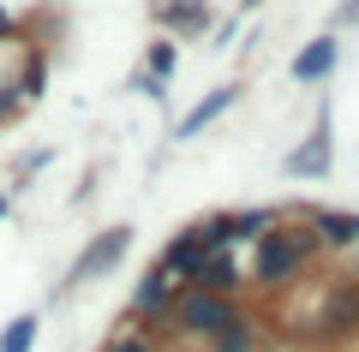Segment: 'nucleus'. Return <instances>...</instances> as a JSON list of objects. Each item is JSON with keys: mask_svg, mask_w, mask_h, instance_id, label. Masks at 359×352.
<instances>
[{"mask_svg": "<svg viewBox=\"0 0 359 352\" xmlns=\"http://www.w3.org/2000/svg\"><path fill=\"white\" fill-rule=\"evenodd\" d=\"M311 251H318V227H269V233H257L252 245V281L257 287H282V281H294L299 269L311 263Z\"/></svg>", "mask_w": 359, "mask_h": 352, "instance_id": "f257e3e1", "label": "nucleus"}, {"mask_svg": "<svg viewBox=\"0 0 359 352\" xmlns=\"http://www.w3.org/2000/svg\"><path fill=\"white\" fill-rule=\"evenodd\" d=\"M168 323H174V335L216 340V335H228L233 323H245V316H240V304H233V299H222V293H204V287H192V293H180V299L168 304Z\"/></svg>", "mask_w": 359, "mask_h": 352, "instance_id": "f03ea898", "label": "nucleus"}, {"mask_svg": "<svg viewBox=\"0 0 359 352\" xmlns=\"http://www.w3.org/2000/svg\"><path fill=\"white\" fill-rule=\"evenodd\" d=\"M126 251H132V227H126V221L102 227V233H90V245L72 257V269H66V281H60L54 293H78V287H90V281L114 275V269L126 263Z\"/></svg>", "mask_w": 359, "mask_h": 352, "instance_id": "7ed1b4c3", "label": "nucleus"}, {"mask_svg": "<svg viewBox=\"0 0 359 352\" xmlns=\"http://www.w3.org/2000/svg\"><path fill=\"white\" fill-rule=\"evenodd\" d=\"M330 167H335V113H330V101H323L318 120H311V132H306V143L282 155V174L287 179H323Z\"/></svg>", "mask_w": 359, "mask_h": 352, "instance_id": "20e7f679", "label": "nucleus"}, {"mask_svg": "<svg viewBox=\"0 0 359 352\" xmlns=\"http://www.w3.org/2000/svg\"><path fill=\"white\" fill-rule=\"evenodd\" d=\"M150 18L174 36H204L216 13H210V0H150Z\"/></svg>", "mask_w": 359, "mask_h": 352, "instance_id": "39448f33", "label": "nucleus"}, {"mask_svg": "<svg viewBox=\"0 0 359 352\" xmlns=\"http://www.w3.org/2000/svg\"><path fill=\"white\" fill-rule=\"evenodd\" d=\"M318 328H323V335H359V281L341 275L330 287V304H323Z\"/></svg>", "mask_w": 359, "mask_h": 352, "instance_id": "423d86ee", "label": "nucleus"}, {"mask_svg": "<svg viewBox=\"0 0 359 352\" xmlns=\"http://www.w3.org/2000/svg\"><path fill=\"white\" fill-rule=\"evenodd\" d=\"M335 60H341V42H335V30H323V36H311L306 48L294 54V78L299 84H323V78L335 72Z\"/></svg>", "mask_w": 359, "mask_h": 352, "instance_id": "0eeeda50", "label": "nucleus"}, {"mask_svg": "<svg viewBox=\"0 0 359 352\" xmlns=\"http://www.w3.org/2000/svg\"><path fill=\"white\" fill-rule=\"evenodd\" d=\"M233 101H240V84H222V90H210V96L198 101V108L186 113V120H180V126H174V138H180V143H186V138H198V132H204L210 120H222V113L233 108Z\"/></svg>", "mask_w": 359, "mask_h": 352, "instance_id": "6e6552de", "label": "nucleus"}, {"mask_svg": "<svg viewBox=\"0 0 359 352\" xmlns=\"http://www.w3.org/2000/svg\"><path fill=\"white\" fill-rule=\"evenodd\" d=\"M174 299H180V293H174V275H168V269L156 263L150 275L138 281V293H132V311H138V316H150V311L162 316V311H168V304H174Z\"/></svg>", "mask_w": 359, "mask_h": 352, "instance_id": "1a4fd4ad", "label": "nucleus"}, {"mask_svg": "<svg viewBox=\"0 0 359 352\" xmlns=\"http://www.w3.org/2000/svg\"><path fill=\"white\" fill-rule=\"evenodd\" d=\"M36 316H13V323H6V335H0V352H30L36 346Z\"/></svg>", "mask_w": 359, "mask_h": 352, "instance_id": "9d476101", "label": "nucleus"}, {"mask_svg": "<svg viewBox=\"0 0 359 352\" xmlns=\"http://www.w3.org/2000/svg\"><path fill=\"white\" fill-rule=\"evenodd\" d=\"M144 72H150L156 84H168V78H174V42H150V54H144Z\"/></svg>", "mask_w": 359, "mask_h": 352, "instance_id": "9b49d317", "label": "nucleus"}, {"mask_svg": "<svg viewBox=\"0 0 359 352\" xmlns=\"http://www.w3.org/2000/svg\"><path fill=\"white\" fill-rule=\"evenodd\" d=\"M252 346H257V340H252V323H233L228 335L210 340V352H252Z\"/></svg>", "mask_w": 359, "mask_h": 352, "instance_id": "f8f14e48", "label": "nucleus"}, {"mask_svg": "<svg viewBox=\"0 0 359 352\" xmlns=\"http://www.w3.org/2000/svg\"><path fill=\"white\" fill-rule=\"evenodd\" d=\"M330 24L335 30H359V0H341V6L330 13Z\"/></svg>", "mask_w": 359, "mask_h": 352, "instance_id": "ddd939ff", "label": "nucleus"}, {"mask_svg": "<svg viewBox=\"0 0 359 352\" xmlns=\"http://www.w3.org/2000/svg\"><path fill=\"white\" fill-rule=\"evenodd\" d=\"M102 352H156V346H150L144 335H114V340H108Z\"/></svg>", "mask_w": 359, "mask_h": 352, "instance_id": "4468645a", "label": "nucleus"}, {"mask_svg": "<svg viewBox=\"0 0 359 352\" xmlns=\"http://www.w3.org/2000/svg\"><path fill=\"white\" fill-rule=\"evenodd\" d=\"M240 6H245V13H252V6H257V0H240Z\"/></svg>", "mask_w": 359, "mask_h": 352, "instance_id": "2eb2a0df", "label": "nucleus"}, {"mask_svg": "<svg viewBox=\"0 0 359 352\" xmlns=\"http://www.w3.org/2000/svg\"><path fill=\"white\" fill-rule=\"evenodd\" d=\"M0 215H6V197H0Z\"/></svg>", "mask_w": 359, "mask_h": 352, "instance_id": "dca6fc26", "label": "nucleus"}, {"mask_svg": "<svg viewBox=\"0 0 359 352\" xmlns=\"http://www.w3.org/2000/svg\"><path fill=\"white\" fill-rule=\"evenodd\" d=\"M0 30H6V13H0Z\"/></svg>", "mask_w": 359, "mask_h": 352, "instance_id": "f3484780", "label": "nucleus"}]
</instances>
